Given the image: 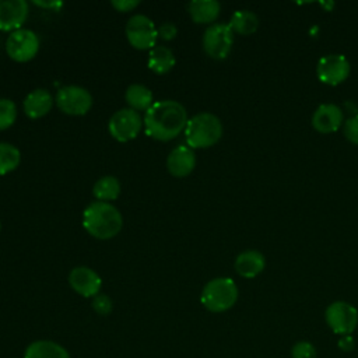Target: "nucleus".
I'll return each mask as SVG.
<instances>
[{"instance_id": "1", "label": "nucleus", "mask_w": 358, "mask_h": 358, "mask_svg": "<svg viewBox=\"0 0 358 358\" xmlns=\"http://www.w3.org/2000/svg\"><path fill=\"white\" fill-rule=\"evenodd\" d=\"M186 108L173 99H159L144 112L143 124L145 134L158 141L178 137L187 123Z\"/></svg>"}, {"instance_id": "2", "label": "nucleus", "mask_w": 358, "mask_h": 358, "mask_svg": "<svg viewBox=\"0 0 358 358\" xmlns=\"http://www.w3.org/2000/svg\"><path fill=\"white\" fill-rule=\"evenodd\" d=\"M122 225V214L110 203L92 201L83 211L84 229L96 239H110L116 236Z\"/></svg>"}, {"instance_id": "3", "label": "nucleus", "mask_w": 358, "mask_h": 358, "mask_svg": "<svg viewBox=\"0 0 358 358\" xmlns=\"http://www.w3.org/2000/svg\"><path fill=\"white\" fill-rule=\"evenodd\" d=\"M222 136V123L211 112H200L192 116L185 127V140L190 148L213 147Z\"/></svg>"}, {"instance_id": "4", "label": "nucleus", "mask_w": 358, "mask_h": 358, "mask_svg": "<svg viewBox=\"0 0 358 358\" xmlns=\"http://www.w3.org/2000/svg\"><path fill=\"white\" fill-rule=\"evenodd\" d=\"M200 301L203 306L213 313L225 312L236 303L238 287L229 277L213 278L203 287Z\"/></svg>"}, {"instance_id": "5", "label": "nucleus", "mask_w": 358, "mask_h": 358, "mask_svg": "<svg viewBox=\"0 0 358 358\" xmlns=\"http://www.w3.org/2000/svg\"><path fill=\"white\" fill-rule=\"evenodd\" d=\"M55 102L63 113L71 115V116H81L91 109L92 95L87 88L81 85L70 84V85H63L57 90Z\"/></svg>"}, {"instance_id": "6", "label": "nucleus", "mask_w": 358, "mask_h": 358, "mask_svg": "<svg viewBox=\"0 0 358 358\" xmlns=\"http://www.w3.org/2000/svg\"><path fill=\"white\" fill-rule=\"evenodd\" d=\"M201 43L207 56L215 60H224L232 49L234 32L228 24L214 22L206 28Z\"/></svg>"}, {"instance_id": "7", "label": "nucleus", "mask_w": 358, "mask_h": 358, "mask_svg": "<svg viewBox=\"0 0 358 358\" xmlns=\"http://www.w3.org/2000/svg\"><path fill=\"white\" fill-rule=\"evenodd\" d=\"M124 34L129 43L140 50H151L158 39V29L154 21L144 14L131 15L126 22Z\"/></svg>"}, {"instance_id": "8", "label": "nucleus", "mask_w": 358, "mask_h": 358, "mask_svg": "<svg viewBox=\"0 0 358 358\" xmlns=\"http://www.w3.org/2000/svg\"><path fill=\"white\" fill-rule=\"evenodd\" d=\"M39 50V38L32 29L13 31L6 41V52L10 59L24 63L32 60Z\"/></svg>"}, {"instance_id": "9", "label": "nucleus", "mask_w": 358, "mask_h": 358, "mask_svg": "<svg viewBox=\"0 0 358 358\" xmlns=\"http://www.w3.org/2000/svg\"><path fill=\"white\" fill-rule=\"evenodd\" d=\"M143 126V117L131 108H122L116 110L108 123L110 136L120 143L136 138Z\"/></svg>"}, {"instance_id": "10", "label": "nucleus", "mask_w": 358, "mask_h": 358, "mask_svg": "<svg viewBox=\"0 0 358 358\" xmlns=\"http://www.w3.org/2000/svg\"><path fill=\"white\" fill-rule=\"evenodd\" d=\"M324 319L333 333L347 336L351 334L358 324V310L345 301H336L326 308Z\"/></svg>"}, {"instance_id": "11", "label": "nucleus", "mask_w": 358, "mask_h": 358, "mask_svg": "<svg viewBox=\"0 0 358 358\" xmlns=\"http://www.w3.org/2000/svg\"><path fill=\"white\" fill-rule=\"evenodd\" d=\"M351 66L347 57L341 53H330L322 56L316 66L317 78L327 85H338L350 76Z\"/></svg>"}, {"instance_id": "12", "label": "nucleus", "mask_w": 358, "mask_h": 358, "mask_svg": "<svg viewBox=\"0 0 358 358\" xmlns=\"http://www.w3.org/2000/svg\"><path fill=\"white\" fill-rule=\"evenodd\" d=\"M69 284L78 295L94 298L99 294L102 280L96 271L87 266H77L69 273Z\"/></svg>"}, {"instance_id": "13", "label": "nucleus", "mask_w": 358, "mask_h": 358, "mask_svg": "<svg viewBox=\"0 0 358 358\" xmlns=\"http://www.w3.org/2000/svg\"><path fill=\"white\" fill-rule=\"evenodd\" d=\"M344 123V110L336 103H322L312 115V126L322 134L334 133Z\"/></svg>"}, {"instance_id": "14", "label": "nucleus", "mask_w": 358, "mask_h": 358, "mask_svg": "<svg viewBox=\"0 0 358 358\" xmlns=\"http://www.w3.org/2000/svg\"><path fill=\"white\" fill-rule=\"evenodd\" d=\"M28 17L25 0H0V31L20 29Z\"/></svg>"}, {"instance_id": "15", "label": "nucleus", "mask_w": 358, "mask_h": 358, "mask_svg": "<svg viewBox=\"0 0 358 358\" xmlns=\"http://www.w3.org/2000/svg\"><path fill=\"white\" fill-rule=\"evenodd\" d=\"M196 166V155L193 148L187 144H180L175 147L166 158V168L169 173L175 178H185Z\"/></svg>"}, {"instance_id": "16", "label": "nucleus", "mask_w": 358, "mask_h": 358, "mask_svg": "<svg viewBox=\"0 0 358 358\" xmlns=\"http://www.w3.org/2000/svg\"><path fill=\"white\" fill-rule=\"evenodd\" d=\"M235 271L243 278H255L266 267V257L262 252L248 249L241 252L235 259Z\"/></svg>"}, {"instance_id": "17", "label": "nucleus", "mask_w": 358, "mask_h": 358, "mask_svg": "<svg viewBox=\"0 0 358 358\" xmlns=\"http://www.w3.org/2000/svg\"><path fill=\"white\" fill-rule=\"evenodd\" d=\"M24 112L31 119H39L45 116L48 112H50L53 106V96L52 94L45 88H36L32 90L22 102Z\"/></svg>"}, {"instance_id": "18", "label": "nucleus", "mask_w": 358, "mask_h": 358, "mask_svg": "<svg viewBox=\"0 0 358 358\" xmlns=\"http://www.w3.org/2000/svg\"><path fill=\"white\" fill-rule=\"evenodd\" d=\"M187 11L196 24H213L221 11V4L217 0H192L187 4Z\"/></svg>"}, {"instance_id": "19", "label": "nucleus", "mask_w": 358, "mask_h": 358, "mask_svg": "<svg viewBox=\"0 0 358 358\" xmlns=\"http://www.w3.org/2000/svg\"><path fill=\"white\" fill-rule=\"evenodd\" d=\"M24 358H70L67 350L52 340L32 341L24 352Z\"/></svg>"}, {"instance_id": "20", "label": "nucleus", "mask_w": 358, "mask_h": 358, "mask_svg": "<svg viewBox=\"0 0 358 358\" xmlns=\"http://www.w3.org/2000/svg\"><path fill=\"white\" fill-rule=\"evenodd\" d=\"M176 63L173 52L164 45H155L150 53H148V60L147 66L151 71L155 74H165L173 69Z\"/></svg>"}, {"instance_id": "21", "label": "nucleus", "mask_w": 358, "mask_h": 358, "mask_svg": "<svg viewBox=\"0 0 358 358\" xmlns=\"http://www.w3.org/2000/svg\"><path fill=\"white\" fill-rule=\"evenodd\" d=\"M124 99L129 105V108L140 112V110H147L152 103H154V99H152V92L151 90L144 85V84H138V83H134V84H130L124 92Z\"/></svg>"}, {"instance_id": "22", "label": "nucleus", "mask_w": 358, "mask_h": 358, "mask_svg": "<svg viewBox=\"0 0 358 358\" xmlns=\"http://www.w3.org/2000/svg\"><path fill=\"white\" fill-rule=\"evenodd\" d=\"M228 25L238 35H252L259 28V17L250 10H236L231 15Z\"/></svg>"}, {"instance_id": "23", "label": "nucleus", "mask_w": 358, "mask_h": 358, "mask_svg": "<svg viewBox=\"0 0 358 358\" xmlns=\"http://www.w3.org/2000/svg\"><path fill=\"white\" fill-rule=\"evenodd\" d=\"M92 193L95 196V199L98 201H112L116 200L120 194V183L117 180L116 176L113 175H105L102 178H99L94 187H92Z\"/></svg>"}, {"instance_id": "24", "label": "nucleus", "mask_w": 358, "mask_h": 358, "mask_svg": "<svg viewBox=\"0 0 358 358\" xmlns=\"http://www.w3.org/2000/svg\"><path fill=\"white\" fill-rule=\"evenodd\" d=\"M21 161L20 150L10 143H0V175L13 172Z\"/></svg>"}, {"instance_id": "25", "label": "nucleus", "mask_w": 358, "mask_h": 358, "mask_svg": "<svg viewBox=\"0 0 358 358\" xmlns=\"http://www.w3.org/2000/svg\"><path fill=\"white\" fill-rule=\"evenodd\" d=\"M17 119V106L8 98H0V130H6L14 124Z\"/></svg>"}, {"instance_id": "26", "label": "nucleus", "mask_w": 358, "mask_h": 358, "mask_svg": "<svg viewBox=\"0 0 358 358\" xmlns=\"http://www.w3.org/2000/svg\"><path fill=\"white\" fill-rule=\"evenodd\" d=\"M91 306H92V309H94L98 315L106 316V315H109V313L112 312V309H113V302H112V299H110L108 295H105V294H98V295H95V296L92 298Z\"/></svg>"}, {"instance_id": "27", "label": "nucleus", "mask_w": 358, "mask_h": 358, "mask_svg": "<svg viewBox=\"0 0 358 358\" xmlns=\"http://www.w3.org/2000/svg\"><path fill=\"white\" fill-rule=\"evenodd\" d=\"M291 358H316V348L309 341H296L291 348Z\"/></svg>"}, {"instance_id": "28", "label": "nucleus", "mask_w": 358, "mask_h": 358, "mask_svg": "<svg viewBox=\"0 0 358 358\" xmlns=\"http://www.w3.org/2000/svg\"><path fill=\"white\" fill-rule=\"evenodd\" d=\"M343 134L351 144L358 145V115L350 116L343 123Z\"/></svg>"}, {"instance_id": "29", "label": "nucleus", "mask_w": 358, "mask_h": 358, "mask_svg": "<svg viewBox=\"0 0 358 358\" xmlns=\"http://www.w3.org/2000/svg\"><path fill=\"white\" fill-rule=\"evenodd\" d=\"M157 29H158V38L164 41H172L178 34V28L172 22H164Z\"/></svg>"}, {"instance_id": "30", "label": "nucleus", "mask_w": 358, "mask_h": 358, "mask_svg": "<svg viewBox=\"0 0 358 358\" xmlns=\"http://www.w3.org/2000/svg\"><path fill=\"white\" fill-rule=\"evenodd\" d=\"M112 7L120 13H127V11H131L134 10L140 1L138 0H112L110 1Z\"/></svg>"}, {"instance_id": "31", "label": "nucleus", "mask_w": 358, "mask_h": 358, "mask_svg": "<svg viewBox=\"0 0 358 358\" xmlns=\"http://www.w3.org/2000/svg\"><path fill=\"white\" fill-rule=\"evenodd\" d=\"M338 348L344 352H350L355 348V341H354V337L351 334H347V336H341L338 343H337Z\"/></svg>"}, {"instance_id": "32", "label": "nucleus", "mask_w": 358, "mask_h": 358, "mask_svg": "<svg viewBox=\"0 0 358 358\" xmlns=\"http://www.w3.org/2000/svg\"><path fill=\"white\" fill-rule=\"evenodd\" d=\"M34 4H36L39 7H48V8H56V7L63 6L62 1H38V0H35Z\"/></svg>"}, {"instance_id": "33", "label": "nucleus", "mask_w": 358, "mask_h": 358, "mask_svg": "<svg viewBox=\"0 0 358 358\" xmlns=\"http://www.w3.org/2000/svg\"><path fill=\"white\" fill-rule=\"evenodd\" d=\"M344 108H345V110H347L348 113H351V116L358 115V105H357L354 101H347V102L344 103Z\"/></svg>"}, {"instance_id": "34", "label": "nucleus", "mask_w": 358, "mask_h": 358, "mask_svg": "<svg viewBox=\"0 0 358 358\" xmlns=\"http://www.w3.org/2000/svg\"><path fill=\"white\" fill-rule=\"evenodd\" d=\"M0 231H1V222H0Z\"/></svg>"}]
</instances>
